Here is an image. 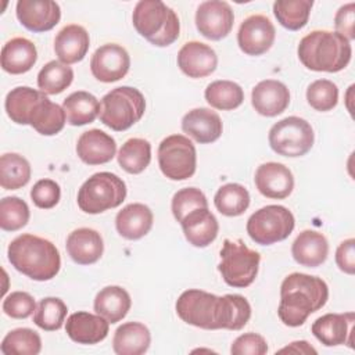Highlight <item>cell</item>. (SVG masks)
I'll list each match as a JSON object with an SVG mask.
<instances>
[{"label": "cell", "mask_w": 355, "mask_h": 355, "mask_svg": "<svg viewBox=\"0 0 355 355\" xmlns=\"http://www.w3.org/2000/svg\"><path fill=\"white\" fill-rule=\"evenodd\" d=\"M175 309L187 324L205 330H240L251 318V305L240 294L218 297L198 288L183 291Z\"/></svg>", "instance_id": "cell-1"}, {"label": "cell", "mask_w": 355, "mask_h": 355, "mask_svg": "<svg viewBox=\"0 0 355 355\" xmlns=\"http://www.w3.org/2000/svg\"><path fill=\"white\" fill-rule=\"evenodd\" d=\"M327 300L329 287L323 279L294 272L286 276L280 286L277 315L286 326L298 327L311 313L323 308Z\"/></svg>", "instance_id": "cell-2"}, {"label": "cell", "mask_w": 355, "mask_h": 355, "mask_svg": "<svg viewBox=\"0 0 355 355\" xmlns=\"http://www.w3.org/2000/svg\"><path fill=\"white\" fill-rule=\"evenodd\" d=\"M7 255L18 272L37 282L51 280L61 268L58 248L50 240L31 233L15 237L8 244Z\"/></svg>", "instance_id": "cell-3"}, {"label": "cell", "mask_w": 355, "mask_h": 355, "mask_svg": "<svg viewBox=\"0 0 355 355\" xmlns=\"http://www.w3.org/2000/svg\"><path fill=\"white\" fill-rule=\"evenodd\" d=\"M304 67L316 72H340L351 61L352 47L347 37L331 31H312L297 49Z\"/></svg>", "instance_id": "cell-4"}, {"label": "cell", "mask_w": 355, "mask_h": 355, "mask_svg": "<svg viewBox=\"0 0 355 355\" xmlns=\"http://www.w3.org/2000/svg\"><path fill=\"white\" fill-rule=\"evenodd\" d=\"M132 22L137 33L157 47L172 44L180 33L179 17L161 0H140L135 6Z\"/></svg>", "instance_id": "cell-5"}, {"label": "cell", "mask_w": 355, "mask_h": 355, "mask_svg": "<svg viewBox=\"0 0 355 355\" xmlns=\"http://www.w3.org/2000/svg\"><path fill=\"white\" fill-rule=\"evenodd\" d=\"M146 111V100L140 90L130 86H119L110 90L100 103V121L115 132H122L141 119Z\"/></svg>", "instance_id": "cell-6"}, {"label": "cell", "mask_w": 355, "mask_h": 355, "mask_svg": "<svg viewBox=\"0 0 355 355\" xmlns=\"http://www.w3.org/2000/svg\"><path fill=\"white\" fill-rule=\"evenodd\" d=\"M126 184L115 173L97 172L78 191V207L86 214H101L119 207L126 198Z\"/></svg>", "instance_id": "cell-7"}, {"label": "cell", "mask_w": 355, "mask_h": 355, "mask_svg": "<svg viewBox=\"0 0 355 355\" xmlns=\"http://www.w3.org/2000/svg\"><path fill=\"white\" fill-rule=\"evenodd\" d=\"M219 255L218 270L227 286L245 288L255 280L261 255L255 250L248 248L243 240L225 239Z\"/></svg>", "instance_id": "cell-8"}, {"label": "cell", "mask_w": 355, "mask_h": 355, "mask_svg": "<svg viewBox=\"0 0 355 355\" xmlns=\"http://www.w3.org/2000/svg\"><path fill=\"white\" fill-rule=\"evenodd\" d=\"M295 219L283 205H266L255 211L247 220V233L252 241L270 245L286 240L294 230Z\"/></svg>", "instance_id": "cell-9"}, {"label": "cell", "mask_w": 355, "mask_h": 355, "mask_svg": "<svg viewBox=\"0 0 355 355\" xmlns=\"http://www.w3.org/2000/svg\"><path fill=\"white\" fill-rule=\"evenodd\" d=\"M270 148L283 157H302L313 146L315 133L308 121L300 116H287L276 122L268 135Z\"/></svg>", "instance_id": "cell-10"}, {"label": "cell", "mask_w": 355, "mask_h": 355, "mask_svg": "<svg viewBox=\"0 0 355 355\" xmlns=\"http://www.w3.org/2000/svg\"><path fill=\"white\" fill-rule=\"evenodd\" d=\"M158 165L171 180H186L197 168V153L193 141L183 135H171L158 146Z\"/></svg>", "instance_id": "cell-11"}, {"label": "cell", "mask_w": 355, "mask_h": 355, "mask_svg": "<svg viewBox=\"0 0 355 355\" xmlns=\"http://www.w3.org/2000/svg\"><path fill=\"white\" fill-rule=\"evenodd\" d=\"M234 24V14L229 3L222 0H208L198 6L196 11V26L198 32L209 40L226 37Z\"/></svg>", "instance_id": "cell-12"}, {"label": "cell", "mask_w": 355, "mask_h": 355, "mask_svg": "<svg viewBox=\"0 0 355 355\" xmlns=\"http://www.w3.org/2000/svg\"><path fill=\"white\" fill-rule=\"evenodd\" d=\"M130 68V57L125 47L116 43H105L100 46L90 60V71L93 76L104 83L122 79Z\"/></svg>", "instance_id": "cell-13"}, {"label": "cell", "mask_w": 355, "mask_h": 355, "mask_svg": "<svg viewBox=\"0 0 355 355\" xmlns=\"http://www.w3.org/2000/svg\"><path fill=\"white\" fill-rule=\"evenodd\" d=\"M276 37V29L272 21L262 15L254 14L247 17L237 32L240 50L247 55H261L266 53Z\"/></svg>", "instance_id": "cell-14"}, {"label": "cell", "mask_w": 355, "mask_h": 355, "mask_svg": "<svg viewBox=\"0 0 355 355\" xmlns=\"http://www.w3.org/2000/svg\"><path fill=\"white\" fill-rule=\"evenodd\" d=\"M15 14L19 24L35 33L53 29L61 19V8L53 0H19Z\"/></svg>", "instance_id": "cell-15"}, {"label": "cell", "mask_w": 355, "mask_h": 355, "mask_svg": "<svg viewBox=\"0 0 355 355\" xmlns=\"http://www.w3.org/2000/svg\"><path fill=\"white\" fill-rule=\"evenodd\" d=\"M178 67L189 78L198 79L211 75L218 67L215 50L201 42L184 43L178 53Z\"/></svg>", "instance_id": "cell-16"}, {"label": "cell", "mask_w": 355, "mask_h": 355, "mask_svg": "<svg viewBox=\"0 0 355 355\" xmlns=\"http://www.w3.org/2000/svg\"><path fill=\"white\" fill-rule=\"evenodd\" d=\"M258 191L273 200L288 197L294 189V176L291 171L280 162H266L258 166L254 176Z\"/></svg>", "instance_id": "cell-17"}, {"label": "cell", "mask_w": 355, "mask_h": 355, "mask_svg": "<svg viewBox=\"0 0 355 355\" xmlns=\"http://www.w3.org/2000/svg\"><path fill=\"white\" fill-rule=\"evenodd\" d=\"M251 104L259 115L276 116L284 112L288 107L290 90L280 80H261L251 92Z\"/></svg>", "instance_id": "cell-18"}, {"label": "cell", "mask_w": 355, "mask_h": 355, "mask_svg": "<svg viewBox=\"0 0 355 355\" xmlns=\"http://www.w3.org/2000/svg\"><path fill=\"white\" fill-rule=\"evenodd\" d=\"M354 313H326L312 323L313 336L326 347H336L352 343Z\"/></svg>", "instance_id": "cell-19"}, {"label": "cell", "mask_w": 355, "mask_h": 355, "mask_svg": "<svg viewBox=\"0 0 355 355\" xmlns=\"http://www.w3.org/2000/svg\"><path fill=\"white\" fill-rule=\"evenodd\" d=\"M110 330V322L98 313H90L85 311L75 312L68 316L65 323V331L68 337L85 345H93L103 341Z\"/></svg>", "instance_id": "cell-20"}, {"label": "cell", "mask_w": 355, "mask_h": 355, "mask_svg": "<svg viewBox=\"0 0 355 355\" xmlns=\"http://www.w3.org/2000/svg\"><path fill=\"white\" fill-rule=\"evenodd\" d=\"M76 154L87 165L107 164L116 154V143L108 133L100 129H90L79 136Z\"/></svg>", "instance_id": "cell-21"}, {"label": "cell", "mask_w": 355, "mask_h": 355, "mask_svg": "<svg viewBox=\"0 0 355 355\" xmlns=\"http://www.w3.org/2000/svg\"><path fill=\"white\" fill-rule=\"evenodd\" d=\"M182 130L200 144L216 141L223 130L220 116L211 108L190 110L182 118Z\"/></svg>", "instance_id": "cell-22"}, {"label": "cell", "mask_w": 355, "mask_h": 355, "mask_svg": "<svg viewBox=\"0 0 355 355\" xmlns=\"http://www.w3.org/2000/svg\"><path fill=\"white\" fill-rule=\"evenodd\" d=\"M67 252L78 265L96 263L104 252L101 234L90 227H79L67 237Z\"/></svg>", "instance_id": "cell-23"}, {"label": "cell", "mask_w": 355, "mask_h": 355, "mask_svg": "<svg viewBox=\"0 0 355 355\" xmlns=\"http://www.w3.org/2000/svg\"><path fill=\"white\" fill-rule=\"evenodd\" d=\"M90 46L87 31L78 24L64 26L54 39V53L62 64H75L85 58Z\"/></svg>", "instance_id": "cell-24"}, {"label": "cell", "mask_w": 355, "mask_h": 355, "mask_svg": "<svg viewBox=\"0 0 355 355\" xmlns=\"http://www.w3.org/2000/svg\"><path fill=\"white\" fill-rule=\"evenodd\" d=\"M180 226L186 240L198 248L208 247L219 232L218 219L208 208H198L187 214L182 219Z\"/></svg>", "instance_id": "cell-25"}, {"label": "cell", "mask_w": 355, "mask_h": 355, "mask_svg": "<svg viewBox=\"0 0 355 355\" xmlns=\"http://www.w3.org/2000/svg\"><path fill=\"white\" fill-rule=\"evenodd\" d=\"M153 222V211L141 202L128 204L115 216V227L126 240H139L144 237L151 230Z\"/></svg>", "instance_id": "cell-26"}, {"label": "cell", "mask_w": 355, "mask_h": 355, "mask_svg": "<svg viewBox=\"0 0 355 355\" xmlns=\"http://www.w3.org/2000/svg\"><path fill=\"white\" fill-rule=\"evenodd\" d=\"M291 255L297 263L306 268H316L327 259V239L316 230H302L291 245Z\"/></svg>", "instance_id": "cell-27"}, {"label": "cell", "mask_w": 355, "mask_h": 355, "mask_svg": "<svg viewBox=\"0 0 355 355\" xmlns=\"http://www.w3.org/2000/svg\"><path fill=\"white\" fill-rule=\"evenodd\" d=\"M36 61V46L26 37H12L1 49V68L11 75H21L31 71Z\"/></svg>", "instance_id": "cell-28"}, {"label": "cell", "mask_w": 355, "mask_h": 355, "mask_svg": "<svg viewBox=\"0 0 355 355\" xmlns=\"http://www.w3.org/2000/svg\"><path fill=\"white\" fill-rule=\"evenodd\" d=\"M150 344V330L140 322L122 323L112 338V348L118 355H141L147 352Z\"/></svg>", "instance_id": "cell-29"}, {"label": "cell", "mask_w": 355, "mask_h": 355, "mask_svg": "<svg viewBox=\"0 0 355 355\" xmlns=\"http://www.w3.org/2000/svg\"><path fill=\"white\" fill-rule=\"evenodd\" d=\"M132 306L129 293L121 286H107L94 298V311L111 324L122 320Z\"/></svg>", "instance_id": "cell-30"}, {"label": "cell", "mask_w": 355, "mask_h": 355, "mask_svg": "<svg viewBox=\"0 0 355 355\" xmlns=\"http://www.w3.org/2000/svg\"><path fill=\"white\" fill-rule=\"evenodd\" d=\"M44 96L46 94L43 92L35 90L29 86H18L11 89L4 101L8 118L18 125H29V118L33 108Z\"/></svg>", "instance_id": "cell-31"}, {"label": "cell", "mask_w": 355, "mask_h": 355, "mask_svg": "<svg viewBox=\"0 0 355 355\" xmlns=\"http://www.w3.org/2000/svg\"><path fill=\"white\" fill-rule=\"evenodd\" d=\"M67 122L72 126L92 123L100 114L98 100L89 92L79 90L71 93L62 103Z\"/></svg>", "instance_id": "cell-32"}, {"label": "cell", "mask_w": 355, "mask_h": 355, "mask_svg": "<svg viewBox=\"0 0 355 355\" xmlns=\"http://www.w3.org/2000/svg\"><path fill=\"white\" fill-rule=\"evenodd\" d=\"M67 116L64 108L44 96L33 108L29 125L43 136H54L64 129Z\"/></svg>", "instance_id": "cell-33"}, {"label": "cell", "mask_w": 355, "mask_h": 355, "mask_svg": "<svg viewBox=\"0 0 355 355\" xmlns=\"http://www.w3.org/2000/svg\"><path fill=\"white\" fill-rule=\"evenodd\" d=\"M119 166L132 175L141 173L151 161V144L141 137H132L126 140L118 151Z\"/></svg>", "instance_id": "cell-34"}, {"label": "cell", "mask_w": 355, "mask_h": 355, "mask_svg": "<svg viewBox=\"0 0 355 355\" xmlns=\"http://www.w3.org/2000/svg\"><path fill=\"white\" fill-rule=\"evenodd\" d=\"M29 161L17 154L6 153L0 157V184L4 190H18L31 180Z\"/></svg>", "instance_id": "cell-35"}, {"label": "cell", "mask_w": 355, "mask_h": 355, "mask_svg": "<svg viewBox=\"0 0 355 355\" xmlns=\"http://www.w3.org/2000/svg\"><path fill=\"white\" fill-rule=\"evenodd\" d=\"M215 208L225 216H240L250 207V193L239 183H226L214 197Z\"/></svg>", "instance_id": "cell-36"}, {"label": "cell", "mask_w": 355, "mask_h": 355, "mask_svg": "<svg viewBox=\"0 0 355 355\" xmlns=\"http://www.w3.org/2000/svg\"><path fill=\"white\" fill-rule=\"evenodd\" d=\"M312 6V0H277L273 3V14L283 28L300 31L308 24Z\"/></svg>", "instance_id": "cell-37"}, {"label": "cell", "mask_w": 355, "mask_h": 355, "mask_svg": "<svg viewBox=\"0 0 355 355\" xmlns=\"http://www.w3.org/2000/svg\"><path fill=\"white\" fill-rule=\"evenodd\" d=\"M207 103L222 111H230L241 105L244 101V92L241 86L233 80H214L205 89Z\"/></svg>", "instance_id": "cell-38"}, {"label": "cell", "mask_w": 355, "mask_h": 355, "mask_svg": "<svg viewBox=\"0 0 355 355\" xmlns=\"http://www.w3.org/2000/svg\"><path fill=\"white\" fill-rule=\"evenodd\" d=\"M73 80V71L61 61H49L37 73V86L44 94H60Z\"/></svg>", "instance_id": "cell-39"}, {"label": "cell", "mask_w": 355, "mask_h": 355, "mask_svg": "<svg viewBox=\"0 0 355 355\" xmlns=\"http://www.w3.org/2000/svg\"><path fill=\"white\" fill-rule=\"evenodd\" d=\"M0 351L4 355H37L42 351V338L32 329H14L4 336Z\"/></svg>", "instance_id": "cell-40"}, {"label": "cell", "mask_w": 355, "mask_h": 355, "mask_svg": "<svg viewBox=\"0 0 355 355\" xmlns=\"http://www.w3.org/2000/svg\"><path fill=\"white\" fill-rule=\"evenodd\" d=\"M68 308L61 298L57 297H46L39 301L33 322L37 327L46 331L60 330L65 322Z\"/></svg>", "instance_id": "cell-41"}, {"label": "cell", "mask_w": 355, "mask_h": 355, "mask_svg": "<svg viewBox=\"0 0 355 355\" xmlns=\"http://www.w3.org/2000/svg\"><path fill=\"white\" fill-rule=\"evenodd\" d=\"M29 207L19 197H4L0 201V227L6 232H17L29 222Z\"/></svg>", "instance_id": "cell-42"}, {"label": "cell", "mask_w": 355, "mask_h": 355, "mask_svg": "<svg viewBox=\"0 0 355 355\" xmlns=\"http://www.w3.org/2000/svg\"><path fill=\"white\" fill-rule=\"evenodd\" d=\"M306 101L316 111H330L338 103V87L329 79H318L308 86Z\"/></svg>", "instance_id": "cell-43"}, {"label": "cell", "mask_w": 355, "mask_h": 355, "mask_svg": "<svg viewBox=\"0 0 355 355\" xmlns=\"http://www.w3.org/2000/svg\"><path fill=\"white\" fill-rule=\"evenodd\" d=\"M171 208L173 218L180 223L182 219L194 209L208 208V200L200 189L184 187L173 194Z\"/></svg>", "instance_id": "cell-44"}, {"label": "cell", "mask_w": 355, "mask_h": 355, "mask_svg": "<svg viewBox=\"0 0 355 355\" xmlns=\"http://www.w3.org/2000/svg\"><path fill=\"white\" fill-rule=\"evenodd\" d=\"M35 311V298L26 291H14L3 301V312L12 319H26Z\"/></svg>", "instance_id": "cell-45"}, {"label": "cell", "mask_w": 355, "mask_h": 355, "mask_svg": "<svg viewBox=\"0 0 355 355\" xmlns=\"http://www.w3.org/2000/svg\"><path fill=\"white\" fill-rule=\"evenodd\" d=\"M31 198L37 208L50 209L61 198L60 184L53 179H40L31 189Z\"/></svg>", "instance_id": "cell-46"}, {"label": "cell", "mask_w": 355, "mask_h": 355, "mask_svg": "<svg viewBox=\"0 0 355 355\" xmlns=\"http://www.w3.org/2000/svg\"><path fill=\"white\" fill-rule=\"evenodd\" d=\"M266 352L268 343L257 333H244L239 336L230 347L232 355H265Z\"/></svg>", "instance_id": "cell-47"}, {"label": "cell", "mask_w": 355, "mask_h": 355, "mask_svg": "<svg viewBox=\"0 0 355 355\" xmlns=\"http://www.w3.org/2000/svg\"><path fill=\"white\" fill-rule=\"evenodd\" d=\"M354 24H355V4L348 3L341 6L334 15L336 32L347 37L348 40H352L355 37Z\"/></svg>", "instance_id": "cell-48"}, {"label": "cell", "mask_w": 355, "mask_h": 355, "mask_svg": "<svg viewBox=\"0 0 355 355\" xmlns=\"http://www.w3.org/2000/svg\"><path fill=\"white\" fill-rule=\"evenodd\" d=\"M336 263L347 275L355 273V240L347 239L336 250Z\"/></svg>", "instance_id": "cell-49"}, {"label": "cell", "mask_w": 355, "mask_h": 355, "mask_svg": "<svg viewBox=\"0 0 355 355\" xmlns=\"http://www.w3.org/2000/svg\"><path fill=\"white\" fill-rule=\"evenodd\" d=\"M279 354L282 352H293V354H316V349L311 347L306 341H294L290 345L282 348L277 351Z\"/></svg>", "instance_id": "cell-50"}]
</instances>
